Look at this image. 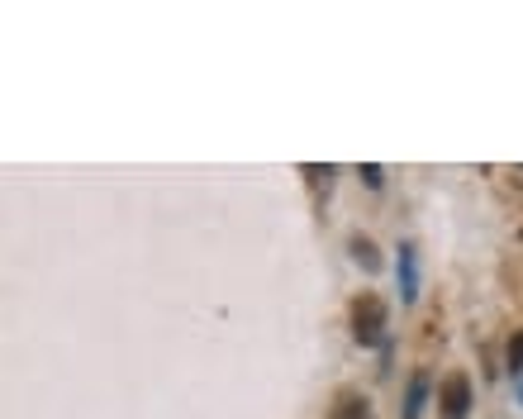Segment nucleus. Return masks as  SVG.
Masks as SVG:
<instances>
[{
    "instance_id": "f257e3e1",
    "label": "nucleus",
    "mask_w": 523,
    "mask_h": 419,
    "mask_svg": "<svg viewBox=\"0 0 523 419\" xmlns=\"http://www.w3.org/2000/svg\"><path fill=\"white\" fill-rule=\"evenodd\" d=\"M386 324H390V310H386V300L381 296L362 291V296L352 300V339L362 343V348L386 343Z\"/></svg>"
},
{
    "instance_id": "f03ea898",
    "label": "nucleus",
    "mask_w": 523,
    "mask_h": 419,
    "mask_svg": "<svg viewBox=\"0 0 523 419\" xmlns=\"http://www.w3.org/2000/svg\"><path fill=\"white\" fill-rule=\"evenodd\" d=\"M438 405H443V419H466L471 415V377L466 372H452L438 386Z\"/></svg>"
},
{
    "instance_id": "7ed1b4c3",
    "label": "nucleus",
    "mask_w": 523,
    "mask_h": 419,
    "mask_svg": "<svg viewBox=\"0 0 523 419\" xmlns=\"http://www.w3.org/2000/svg\"><path fill=\"white\" fill-rule=\"evenodd\" d=\"M400 300L405 305L419 300V253H414V243H400Z\"/></svg>"
},
{
    "instance_id": "20e7f679",
    "label": "nucleus",
    "mask_w": 523,
    "mask_h": 419,
    "mask_svg": "<svg viewBox=\"0 0 523 419\" xmlns=\"http://www.w3.org/2000/svg\"><path fill=\"white\" fill-rule=\"evenodd\" d=\"M428 405V372H414L409 377V391H405V410H400V419H419Z\"/></svg>"
},
{
    "instance_id": "39448f33",
    "label": "nucleus",
    "mask_w": 523,
    "mask_h": 419,
    "mask_svg": "<svg viewBox=\"0 0 523 419\" xmlns=\"http://www.w3.org/2000/svg\"><path fill=\"white\" fill-rule=\"evenodd\" d=\"M333 419H371L367 396H357V391H343V396H338V405H333Z\"/></svg>"
},
{
    "instance_id": "423d86ee",
    "label": "nucleus",
    "mask_w": 523,
    "mask_h": 419,
    "mask_svg": "<svg viewBox=\"0 0 523 419\" xmlns=\"http://www.w3.org/2000/svg\"><path fill=\"white\" fill-rule=\"evenodd\" d=\"M348 248H352V258H357V267H367V272H381V253H376V243H371V239L352 234Z\"/></svg>"
},
{
    "instance_id": "0eeeda50",
    "label": "nucleus",
    "mask_w": 523,
    "mask_h": 419,
    "mask_svg": "<svg viewBox=\"0 0 523 419\" xmlns=\"http://www.w3.org/2000/svg\"><path fill=\"white\" fill-rule=\"evenodd\" d=\"M509 372L523 381V329H514V339H509Z\"/></svg>"
},
{
    "instance_id": "6e6552de",
    "label": "nucleus",
    "mask_w": 523,
    "mask_h": 419,
    "mask_svg": "<svg viewBox=\"0 0 523 419\" xmlns=\"http://www.w3.org/2000/svg\"><path fill=\"white\" fill-rule=\"evenodd\" d=\"M362 181L376 191V186H381V167H376V162H367V167H362Z\"/></svg>"
},
{
    "instance_id": "1a4fd4ad",
    "label": "nucleus",
    "mask_w": 523,
    "mask_h": 419,
    "mask_svg": "<svg viewBox=\"0 0 523 419\" xmlns=\"http://www.w3.org/2000/svg\"><path fill=\"white\" fill-rule=\"evenodd\" d=\"M519 405H523V381H519Z\"/></svg>"
}]
</instances>
